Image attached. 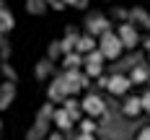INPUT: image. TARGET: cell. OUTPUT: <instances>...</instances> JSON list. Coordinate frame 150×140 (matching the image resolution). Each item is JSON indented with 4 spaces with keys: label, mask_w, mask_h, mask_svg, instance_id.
<instances>
[{
    "label": "cell",
    "mask_w": 150,
    "mask_h": 140,
    "mask_svg": "<svg viewBox=\"0 0 150 140\" xmlns=\"http://www.w3.org/2000/svg\"><path fill=\"white\" fill-rule=\"evenodd\" d=\"M127 114H137V109H140V104H137V101H127Z\"/></svg>",
    "instance_id": "277c9868"
},
{
    "label": "cell",
    "mask_w": 150,
    "mask_h": 140,
    "mask_svg": "<svg viewBox=\"0 0 150 140\" xmlns=\"http://www.w3.org/2000/svg\"><path fill=\"white\" fill-rule=\"evenodd\" d=\"M148 47H150V42H148Z\"/></svg>",
    "instance_id": "ba28073f"
},
{
    "label": "cell",
    "mask_w": 150,
    "mask_h": 140,
    "mask_svg": "<svg viewBox=\"0 0 150 140\" xmlns=\"http://www.w3.org/2000/svg\"><path fill=\"white\" fill-rule=\"evenodd\" d=\"M111 86H114L117 91H122V88H127V80H122V78H117V80H114Z\"/></svg>",
    "instance_id": "5b68a950"
},
{
    "label": "cell",
    "mask_w": 150,
    "mask_h": 140,
    "mask_svg": "<svg viewBox=\"0 0 150 140\" xmlns=\"http://www.w3.org/2000/svg\"><path fill=\"white\" fill-rule=\"evenodd\" d=\"M104 52H106V55H111V57L119 55V42L111 39V36H106V39H104Z\"/></svg>",
    "instance_id": "6da1fadb"
},
{
    "label": "cell",
    "mask_w": 150,
    "mask_h": 140,
    "mask_svg": "<svg viewBox=\"0 0 150 140\" xmlns=\"http://www.w3.org/2000/svg\"><path fill=\"white\" fill-rule=\"evenodd\" d=\"M86 109H91V114H98V109H101L98 99H88V101H86Z\"/></svg>",
    "instance_id": "3957f363"
},
{
    "label": "cell",
    "mask_w": 150,
    "mask_h": 140,
    "mask_svg": "<svg viewBox=\"0 0 150 140\" xmlns=\"http://www.w3.org/2000/svg\"><path fill=\"white\" fill-rule=\"evenodd\" d=\"M145 107H148V109H150V96H145Z\"/></svg>",
    "instance_id": "52a82bcc"
},
{
    "label": "cell",
    "mask_w": 150,
    "mask_h": 140,
    "mask_svg": "<svg viewBox=\"0 0 150 140\" xmlns=\"http://www.w3.org/2000/svg\"><path fill=\"white\" fill-rule=\"evenodd\" d=\"M140 140H150V130H145V135H142Z\"/></svg>",
    "instance_id": "8992f818"
},
{
    "label": "cell",
    "mask_w": 150,
    "mask_h": 140,
    "mask_svg": "<svg viewBox=\"0 0 150 140\" xmlns=\"http://www.w3.org/2000/svg\"><path fill=\"white\" fill-rule=\"evenodd\" d=\"M122 34H124V42H127V44H135V31H132V26H124V29H122Z\"/></svg>",
    "instance_id": "7a4b0ae2"
}]
</instances>
